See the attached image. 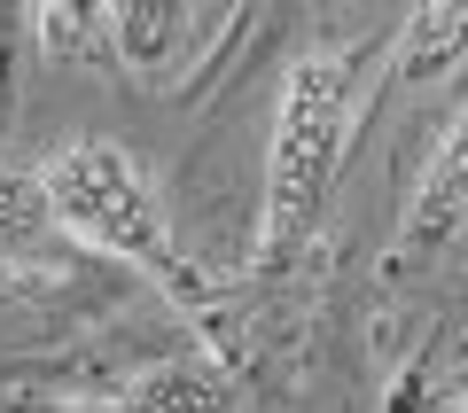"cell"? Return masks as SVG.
<instances>
[{
	"label": "cell",
	"mask_w": 468,
	"mask_h": 413,
	"mask_svg": "<svg viewBox=\"0 0 468 413\" xmlns=\"http://www.w3.org/2000/svg\"><path fill=\"white\" fill-rule=\"evenodd\" d=\"M390 39H351V48H304L282 70V101H273V149H266V258H289L328 211V187L344 172L351 110H359V79Z\"/></svg>",
	"instance_id": "6da1fadb"
},
{
	"label": "cell",
	"mask_w": 468,
	"mask_h": 413,
	"mask_svg": "<svg viewBox=\"0 0 468 413\" xmlns=\"http://www.w3.org/2000/svg\"><path fill=\"white\" fill-rule=\"evenodd\" d=\"M39 187H48L55 234L101 249V258L141 265L149 281H165L172 297H203V281L180 265V242H172V211L156 172L141 164L133 149L117 141H63V149L39 164Z\"/></svg>",
	"instance_id": "7a4b0ae2"
},
{
	"label": "cell",
	"mask_w": 468,
	"mask_h": 413,
	"mask_svg": "<svg viewBox=\"0 0 468 413\" xmlns=\"http://www.w3.org/2000/svg\"><path fill=\"white\" fill-rule=\"evenodd\" d=\"M461 227H468V110L452 117V132L437 141V156H430V172H421L414 203H406V227H399V273L430 265Z\"/></svg>",
	"instance_id": "3957f363"
},
{
	"label": "cell",
	"mask_w": 468,
	"mask_h": 413,
	"mask_svg": "<svg viewBox=\"0 0 468 413\" xmlns=\"http://www.w3.org/2000/svg\"><path fill=\"white\" fill-rule=\"evenodd\" d=\"M234 375L218 359H165L117 397L110 413H234Z\"/></svg>",
	"instance_id": "277c9868"
},
{
	"label": "cell",
	"mask_w": 468,
	"mask_h": 413,
	"mask_svg": "<svg viewBox=\"0 0 468 413\" xmlns=\"http://www.w3.org/2000/svg\"><path fill=\"white\" fill-rule=\"evenodd\" d=\"M55 242V211H48V187H39L32 164L0 156V265H24Z\"/></svg>",
	"instance_id": "5b68a950"
},
{
	"label": "cell",
	"mask_w": 468,
	"mask_h": 413,
	"mask_svg": "<svg viewBox=\"0 0 468 413\" xmlns=\"http://www.w3.org/2000/svg\"><path fill=\"white\" fill-rule=\"evenodd\" d=\"M187 32H196L187 8H110V48H117V63H133V70H165Z\"/></svg>",
	"instance_id": "8992f818"
},
{
	"label": "cell",
	"mask_w": 468,
	"mask_h": 413,
	"mask_svg": "<svg viewBox=\"0 0 468 413\" xmlns=\"http://www.w3.org/2000/svg\"><path fill=\"white\" fill-rule=\"evenodd\" d=\"M468 55V8H421L399 32V70L406 79H437Z\"/></svg>",
	"instance_id": "52a82bcc"
},
{
	"label": "cell",
	"mask_w": 468,
	"mask_h": 413,
	"mask_svg": "<svg viewBox=\"0 0 468 413\" xmlns=\"http://www.w3.org/2000/svg\"><path fill=\"white\" fill-rule=\"evenodd\" d=\"M39 32H48V48H86V39H110V16H70V8H48L39 16Z\"/></svg>",
	"instance_id": "ba28073f"
},
{
	"label": "cell",
	"mask_w": 468,
	"mask_h": 413,
	"mask_svg": "<svg viewBox=\"0 0 468 413\" xmlns=\"http://www.w3.org/2000/svg\"><path fill=\"white\" fill-rule=\"evenodd\" d=\"M445 413H468V382H461V390H452V397H445Z\"/></svg>",
	"instance_id": "9c48e42d"
}]
</instances>
